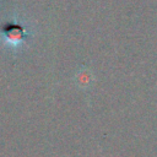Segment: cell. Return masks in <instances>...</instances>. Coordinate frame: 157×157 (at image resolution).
<instances>
[{
	"instance_id": "6da1fadb",
	"label": "cell",
	"mask_w": 157,
	"mask_h": 157,
	"mask_svg": "<svg viewBox=\"0 0 157 157\" xmlns=\"http://www.w3.org/2000/svg\"><path fill=\"white\" fill-rule=\"evenodd\" d=\"M4 34L6 36V40L7 42H10V43H18L23 38L25 27L21 23H17V22H12V23L5 25Z\"/></svg>"
}]
</instances>
